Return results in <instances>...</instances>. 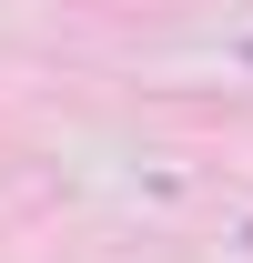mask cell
Wrapping results in <instances>:
<instances>
[{
    "label": "cell",
    "mask_w": 253,
    "mask_h": 263,
    "mask_svg": "<svg viewBox=\"0 0 253 263\" xmlns=\"http://www.w3.org/2000/svg\"><path fill=\"white\" fill-rule=\"evenodd\" d=\"M243 61H253V41H243Z\"/></svg>",
    "instance_id": "obj_1"
},
{
    "label": "cell",
    "mask_w": 253,
    "mask_h": 263,
    "mask_svg": "<svg viewBox=\"0 0 253 263\" xmlns=\"http://www.w3.org/2000/svg\"><path fill=\"white\" fill-rule=\"evenodd\" d=\"M243 243H253V233H243Z\"/></svg>",
    "instance_id": "obj_2"
}]
</instances>
